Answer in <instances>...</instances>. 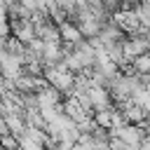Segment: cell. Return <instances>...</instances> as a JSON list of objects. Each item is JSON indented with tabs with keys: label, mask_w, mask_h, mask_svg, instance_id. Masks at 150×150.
<instances>
[{
	"label": "cell",
	"mask_w": 150,
	"mask_h": 150,
	"mask_svg": "<svg viewBox=\"0 0 150 150\" xmlns=\"http://www.w3.org/2000/svg\"><path fill=\"white\" fill-rule=\"evenodd\" d=\"M45 82L49 84V87H54L56 91H61V94H70L73 91V87H75V73H70L63 63H56V66H47L45 68Z\"/></svg>",
	"instance_id": "cell-1"
},
{
	"label": "cell",
	"mask_w": 150,
	"mask_h": 150,
	"mask_svg": "<svg viewBox=\"0 0 150 150\" xmlns=\"http://www.w3.org/2000/svg\"><path fill=\"white\" fill-rule=\"evenodd\" d=\"M150 52V35L145 30H138L129 38L122 40V54H124V61H134L136 56H143Z\"/></svg>",
	"instance_id": "cell-2"
},
{
	"label": "cell",
	"mask_w": 150,
	"mask_h": 150,
	"mask_svg": "<svg viewBox=\"0 0 150 150\" xmlns=\"http://www.w3.org/2000/svg\"><path fill=\"white\" fill-rule=\"evenodd\" d=\"M112 23H115L124 35H134V33L143 30V28H141V19H138V14H136V9H117V12L112 14Z\"/></svg>",
	"instance_id": "cell-3"
},
{
	"label": "cell",
	"mask_w": 150,
	"mask_h": 150,
	"mask_svg": "<svg viewBox=\"0 0 150 150\" xmlns=\"http://www.w3.org/2000/svg\"><path fill=\"white\" fill-rule=\"evenodd\" d=\"M110 136L117 138V141H122L124 145H141L143 138H145V131H143V127H138V124L124 122V124H120L117 129H112Z\"/></svg>",
	"instance_id": "cell-4"
},
{
	"label": "cell",
	"mask_w": 150,
	"mask_h": 150,
	"mask_svg": "<svg viewBox=\"0 0 150 150\" xmlns=\"http://www.w3.org/2000/svg\"><path fill=\"white\" fill-rule=\"evenodd\" d=\"M35 96H38V105H40V110L42 108H59L63 101H61V91H56L54 87H49V84H45V87H40L38 91H35Z\"/></svg>",
	"instance_id": "cell-5"
},
{
	"label": "cell",
	"mask_w": 150,
	"mask_h": 150,
	"mask_svg": "<svg viewBox=\"0 0 150 150\" xmlns=\"http://www.w3.org/2000/svg\"><path fill=\"white\" fill-rule=\"evenodd\" d=\"M63 112H66L75 124H77L80 120H84L87 115H91V112H89V110H87L75 96H66V98H63Z\"/></svg>",
	"instance_id": "cell-6"
},
{
	"label": "cell",
	"mask_w": 150,
	"mask_h": 150,
	"mask_svg": "<svg viewBox=\"0 0 150 150\" xmlns=\"http://www.w3.org/2000/svg\"><path fill=\"white\" fill-rule=\"evenodd\" d=\"M59 35H61V40L68 42V45H77V42L82 40L80 28H77L75 21H70V19H66L63 23H59Z\"/></svg>",
	"instance_id": "cell-7"
},
{
	"label": "cell",
	"mask_w": 150,
	"mask_h": 150,
	"mask_svg": "<svg viewBox=\"0 0 150 150\" xmlns=\"http://www.w3.org/2000/svg\"><path fill=\"white\" fill-rule=\"evenodd\" d=\"M0 148L2 150H19V138L14 134H2L0 136Z\"/></svg>",
	"instance_id": "cell-8"
},
{
	"label": "cell",
	"mask_w": 150,
	"mask_h": 150,
	"mask_svg": "<svg viewBox=\"0 0 150 150\" xmlns=\"http://www.w3.org/2000/svg\"><path fill=\"white\" fill-rule=\"evenodd\" d=\"M75 5L77 7H84V5H89V0H75Z\"/></svg>",
	"instance_id": "cell-9"
}]
</instances>
